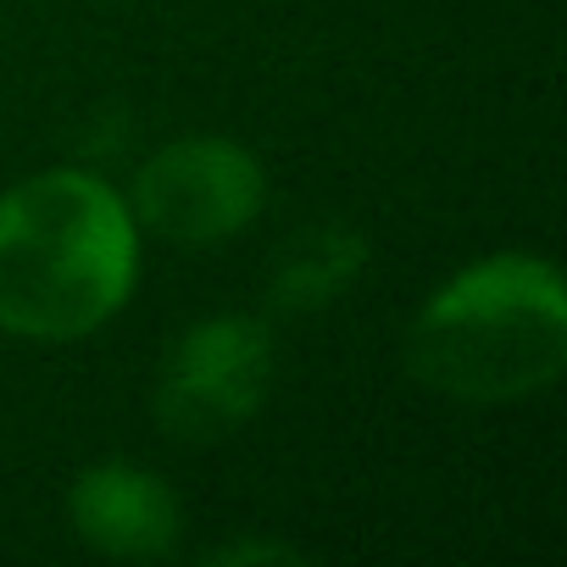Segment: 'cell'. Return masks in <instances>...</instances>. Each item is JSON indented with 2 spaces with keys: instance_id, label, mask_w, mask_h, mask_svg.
<instances>
[{
  "instance_id": "7",
  "label": "cell",
  "mask_w": 567,
  "mask_h": 567,
  "mask_svg": "<svg viewBox=\"0 0 567 567\" xmlns=\"http://www.w3.org/2000/svg\"><path fill=\"white\" fill-rule=\"evenodd\" d=\"M296 550L290 545H228V550H212V561H290Z\"/></svg>"
},
{
  "instance_id": "1",
  "label": "cell",
  "mask_w": 567,
  "mask_h": 567,
  "mask_svg": "<svg viewBox=\"0 0 567 567\" xmlns=\"http://www.w3.org/2000/svg\"><path fill=\"white\" fill-rule=\"evenodd\" d=\"M140 278V228L123 195L79 167L0 195V329L18 340H84L112 323Z\"/></svg>"
},
{
  "instance_id": "3",
  "label": "cell",
  "mask_w": 567,
  "mask_h": 567,
  "mask_svg": "<svg viewBox=\"0 0 567 567\" xmlns=\"http://www.w3.org/2000/svg\"><path fill=\"white\" fill-rule=\"evenodd\" d=\"M272 390V334L256 318H206L178 334L156 379V423L178 445H217L261 412Z\"/></svg>"
},
{
  "instance_id": "6",
  "label": "cell",
  "mask_w": 567,
  "mask_h": 567,
  "mask_svg": "<svg viewBox=\"0 0 567 567\" xmlns=\"http://www.w3.org/2000/svg\"><path fill=\"white\" fill-rule=\"evenodd\" d=\"M362 267H368V245L351 228H312V234H301L290 250L278 256L272 307H284V312H318L340 290H351V284L362 278Z\"/></svg>"
},
{
  "instance_id": "4",
  "label": "cell",
  "mask_w": 567,
  "mask_h": 567,
  "mask_svg": "<svg viewBox=\"0 0 567 567\" xmlns=\"http://www.w3.org/2000/svg\"><path fill=\"white\" fill-rule=\"evenodd\" d=\"M267 178L261 162L234 140H173L162 145L134 178V223L156 239L200 250L239 234L261 212Z\"/></svg>"
},
{
  "instance_id": "2",
  "label": "cell",
  "mask_w": 567,
  "mask_h": 567,
  "mask_svg": "<svg viewBox=\"0 0 567 567\" xmlns=\"http://www.w3.org/2000/svg\"><path fill=\"white\" fill-rule=\"evenodd\" d=\"M567 368V284L545 256H484L423 301L406 329V373L462 406L539 395Z\"/></svg>"
},
{
  "instance_id": "5",
  "label": "cell",
  "mask_w": 567,
  "mask_h": 567,
  "mask_svg": "<svg viewBox=\"0 0 567 567\" xmlns=\"http://www.w3.org/2000/svg\"><path fill=\"white\" fill-rule=\"evenodd\" d=\"M68 523L101 556L151 561V556L173 550V539H178V495L151 467L101 462V467H84L73 478Z\"/></svg>"
}]
</instances>
